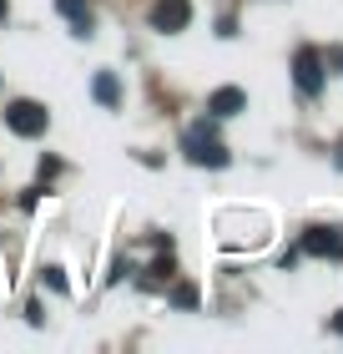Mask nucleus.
I'll return each mask as SVG.
<instances>
[{
    "instance_id": "13",
    "label": "nucleus",
    "mask_w": 343,
    "mask_h": 354,
    "mask_svg": "<svg viewBox=\"0 0 343 354\" xmlns=\"http://www.w3.org/2000/svg\"><path fill=\"white\" fill-rule=\"evenodd\" d=\"M41 192H46V187H26V192H21V207H26V213L36 207V198H41Z\"/></svg>"
},
{
    "instance_id": "6",
    "label": "nucleus",
    "mask_w": 343,
    "mask_h": 354,
    "mask_svg": "<svg viewBox=\"0 0 343 354\" xmlns=\"http://www.w3.org/2000/svg\"><path fill=\"white\" fill-rule=\"evenodd\" d=\"M242 106H248V91H242V86H217V91H212V102H207V111H212V117H237V111Z\"/></svg>"
},
{
    "instance_id": "5",
    "label": "nucleus",
    "mask_w": 343,
    "mask_h": 354,
    "mask_svg": "<svg viewBox=\"0 0 343 354\" xmlns=\"http://www.w3.org/2000/svg\"><path fill=\"white\" fill-rule=\"evenodd\" d=\"M293 82H298L303 96H318L323 91V56L313 51V46H303V51L293 56Z\"/></svg>"
},
{
    "instance_id": "11",
    "label": "nucleus",
    "mask_w": 343,
    "mask_h": 354,
    "mask_svg": "<svg viewBox=\"0 0 343 354\" xmlns=\"http://www.w3.org/2000/svg\"><path fill=\"white\" fill-rule=\"evenodd\" d=\"M46 288H56V294H66V288H71V279H66V273H61V268H46Z\"/></svg>"
},
{
    "instance_id": "16",
    "label": "nucleus",
    "mask_w": 343,
    "mask_h": 354,
    "mask_svg": "<svg viewBox=\"0 0 343 354\" xmlns=\"http://www.w3.org/2000/svg\"><path fill=\"white\" fill-rule=\"evenodd\" d=\"M0 15H6V0H0Z\"/></svg>"
},
{
    "instance_id": "7",
    "label": "nucleus",
    "mask_w": 343,
    "mask_h": 354,
    "mask_svg": "<svg viewBox=\"0 0 343 354\" xmlns=\"http://www.w3.org/2000/svg\"><path fill=\"white\" fill-rule=\"evenodd\" d=\"M56 10L71 21L76 41H86V36H91V6H86V0H56Z\"/></svg>"
},
{
    "instance_id": "1",
    "label": "nucleus",
    "mask_w": 343,
    "mask_h": 354,
    "mask_svg": "<svg viewBox=\"0 0 343 354\" xmlns=\"http://www.w3.org/2000/svg\"><path fill=\"white\" fill-rule=\"evenodd\" d=\"M182 152H187V162H197V167H227V162H233V157H227V147L217 142V117L192 122L187 137H182Z\"/></svg>"
},
{
    "instance_id": "8",
    "label": "nucleus",
    "mask_w": 343,
    "mask_h": 354,
    "mask_svg": "<svg viewBox=\"0 0 343 354\" xmlns=\"http://www.w3.org/2000/svg\"><path fill=\"white\" fill-rule=\"evenodd\" d=\"M91 96H96L101 106H117V102H121V82H117V71H96V76H91Z\"/></svg>"
},
{
    "instance_id": "14",
    "label": "nucleus",
    "mask_w": 343,
    "mask_h": 354,
    "mask_svg": "<svg viewBox=\"0 0 343 354\" xmlns=\"http://www.w3.org/2000/svg\"><path fill=\"white\" fill-rule=\"evenodd\" d=\"M333 329H338V334H343V314H338V319H333Z\"/></svg>"
},
{
    "instance_id": "2",
    "label": "nucleus",
    "mask_w": 343,
    "mask_h": 354,
    "mask_svg": "<svg viewBox=\"0 0 343 354\" xmlns=\"http://www.w3.org/2000/svg\"><path fill=\"white\" fill-rule=\"evenodd\" d=\"M303 253H308V259L338 263L343 259V228H333V223H313V228L303 233Z\"/></svg>"
},
{
    "instance_id": "3",
    "label": "nucleus",
    "mask_w": 343,
    "mask_h": 354,
    "mask_svg": "<svg viewBox=\"0 0 343 354\" xmlns=\"http://www.w3.org/2000/svg\"><path fill=\"white\" fill-rule=\"evenodd\" d=\"M46 122H51V117H46V106H41V102H26V96H21V102H10V106H6V127H10L15 137H41V132H46Z\"/></svg>"
},
{
    "instance_id": "15",
    "label": "nucleus",
    "mask_w": 343,
    "mask_h": 354,
    "mask_svg": "<svg viewBox=\"0 0 343 354\" xmlns=\"http://www.w3.org/2000/svg\"><path fill=\"white\" fill-rule=\"evenodd\" d=\"M338 167H343V142H338Z\"/></svg>"
},
{
    "instance_id": "10",
    "label": "nucleus",
    "mask_w": 343,
    "mask_h": 354,
    "mask_svg": "<svg viewBox=\"0 0 343 354\" xmlns=\"http://www.w3.org/2000/svg\"><path fill=\"white\" fill-rule=\"evenodd\" d=\"M172 304H177V309H197V304H202L197 283H172Z\"/></svg>"
},
{
    "instance_id": "17",
    "label": "nucleus",
    "mask_w": 343,
    "mask_h": 354,
    "mask_svg": "<svg viewBox=\"0 0 343 354\" xmlns=\"http://www.w3.org/2000/svg\"><path fill=\"white\" fill-rule=\"evenodd\" d=\"M338 61H343V56H338Z\"/></svg>"
},
{
    "instance_id": "4",
    "label": "nucleus",
    "mask_w": 343,
    "mask_h": 354,
    "mask_svg": "<svg viewBox=\"0 0 343 354\" xmlns=\"http://www.w3.org/2000/svg\"><path fill=\"white\" fill-rule=\"evenodd\" d=\"M187 26H192V0H157L152 6V30H161V36H177Z\"/></svg>"
},
{
    "instance_id": "12",
    "label": "nucleus",
    "mask_w": 343,
    "mask_h": 354,
    "mask_svg": "<svg viewBox=\"0 0 343 354\" xmlns=\"http://www.w3.org/2000/svg\"><path fill=\"white\" fill-rule=\"evenodd\" d=\"M56 172H61V157H46V162H41V183H51Z\"/></svg>"
},
{
    "instance_id": "9",
    "label": "nucleus",
    "mask_w": 343,
    "mask_h": 354,
    "mask_svg": "<svg viewBox=\"0 0 343 354\" xmlns=\"http://www.w3.org/2000/svg\"><path fill=\"white\" fill-rule=\"evenodd\" d=\"M172 273H177V263H172V243H161V253L152 259V268L141 273V288H146V283H167Z\"/></svg>"
}]
</instances>
